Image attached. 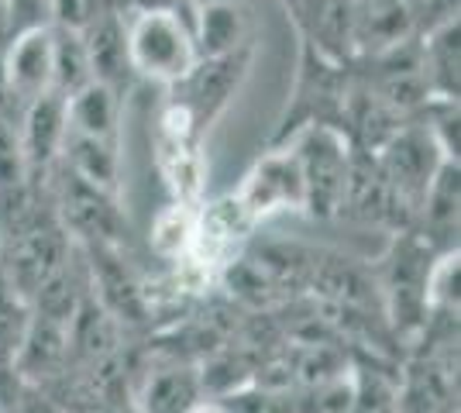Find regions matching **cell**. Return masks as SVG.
Returning <instances> with one entry per match:
<instances>
[{"instance_id": "cell-16", "label": "cell", "mask_w": 461, "mask_h": 413, "mask_svg": "<svg viewBox=\"0 0 461 413\" xmlns=\"http://www.w3.org/2000/svg\"><path fill=\"white\" fill-rule=\"evenodd\" d=\"M193 224H196V207H190V203H173L169 211H162V214L155 217V228H152L155 252L183 262L186 252H190Z\"/></svg>"}, {"instance_id": "cell-6", "label": "cell", "mask_w": 461, "mask_h": 413, "mask_svg": "<svg viewBox=\"0 0 461 413\" xmlns=\"http://www.w3.org/2000/svg\"><path fill=\"white\" fill-rule=\"evenodd\" d=\"M7 94L24 107L52 90V24H35L11 35V45L0 52Z\"/></svg>"}, {"instance_id": "cell-3", "label": "cell", "mask_w": 461, "mask_h": 413, "mask_svg": "<svg viewBox=\"0 0 461 413\" xmlns=\"http://www.w3.org/2000/svg\"><path fill=\"white\" fill-rule=\"evenodd\" d=\"M155 162L158 173L166 176L173 190L176 203H190L203 193V179H207V162H203V135L196 131V124L179 103H166L158 131H155Z\"/></svg>"}, {"instance_id": "cell-5", "label": "cell", "mask_w": 461, "mask_h": 413, "mask_svg": "<svg viewBox=\"0 0 461 413\" xmlns=\"http://www.w3.org/2000/svg\"><path fill=\"white\" fill-rule=\"evenodd\" d=\"M249 59H251V49L230 52V56H217V59H200L179 83H173L176 90L173 103H179L190 114V121L196 124L200 135L224 114L230 97L245 83V76H249Z\"/></svg>"}, {"instance_id": "cell-4", "label": "cell", "mask_w": 461, "mask_h": 413, "mask_svg": "<svg viewBox=\"0 0 461 413\" xmlns=\"http://www.w3.org/2000/svg\"><path fill=\"white\" fill-rule=\"evenodd\" d=\"M234 203L241 207V214L251 224L269 220L276 214H296L307 211V186H303V173L293 148H279L262 156L249 169V176L241 179L238 193H230Z\"/></svg>"}, {"instance_id": "cell-18", "label": "cell", "mask_w": 461, "mask_h": 413, "mask_svg": "<svg viewBox=\"0 0 461 413\" xmlns=\"http://www.w3.org/2000/svg\"><path fill=\"white\" fill-rule=\"evenodd\" d=\"M403 7L410 11V18H413V21L420 18L423 11L441 14V21L458 18V0H403Z\"/></svg>"}, {"instance_id": "cell-11", "label": "cell", "mask_w": 461, "mask_h": 413, "mask_svg": "<svg viewBox=\"0 0 461 413\" xmlns=\"http://www.w3.org/2000/svg\"><path fill=\"white\" fill-rule=\"evenodd\" d=\"M66 128L77 135L107 138L121 135V94L107 83H86L73 97H66Z\"/></svg>"}, {"instance_id": "cell-22", "label": "cell", "mask_w": 461, "mask_h": 413, "mask_svg": "<svg viewBox=\"0 0 461 413\" xmlns=\"http://www.w3.org/2000/svg\"><path fill=\"white\" fill-rule=\"evenodd\" d=\"M0 413H7V410H4V403H0Z\"/></svg>"}, {"instance_id": "cell-20", "label": "cell", "mask_w": 461, "mask_h": 413, "mask_svg": "<svg viewBox=\"0 0 461 413\" xmlns=\"http://www.w3.org/2000/svg\"><path fill=\"white\" fill-rule=\"evenodd\" d=\"M135 4L138 7H176V11H179L186 0H135Z\"/></svg>"}, {"instance_id": "cell-19", "label": "cell", "mask_w": 461, "mask_h": 413, "mask_svg": "<svg viewBox=\"0 0 461 413\" xmlns=\"http://www.w3.org/2000/svg\"><path fill=\"white\" fill-rule=\"evenodd\" d=\"M190 413H234V410H228V407H224V403H217V400H200Z\"/></svg>"}, {"instance_id": "cell-15", "label": "cell", "mask_w": 461, "mask_h": 413, "mask_svg": "<svg viewBox=\"0 0 461 413\" xmlns=\"http://www.w3.org/2000/svg\"><path fill=\"white\" fill-rule=\"evenodd\" d=\"M86 83H94V69H90L83 35L73 28L52 24V90L62 97H73Z\"/></svg>"}, {"instance_id": "cell-2", "label": "cell", "mask_w": 461, "mask_h": 413, "mask_svg": "<svg viewBox=\"0 0 461 413\" xmlns=\"http://www.w3.org/2000/svg\"><path fill=\"white\" fill-rule=\"evenodd\" d=\"M296 152L303 186H307V211L310 214H334L341 211L351 176V152L348 138L334 124H307V131L289 145Z\"/></svg>"}, {"instance_id": "cell-8", "label": "cell", "mask_w": 461, "mask_h": 413, "mask_svg": "<svg viewBox=\"0 0 461 413\" xmlns=\"http://www.w3.org/2000/svg\"><path fill=\"white\" fill-rule=\"evenodd\" d=\"M196 56L217 59L251 49V7L245 0H203L190 21Z\"/></svg>"}, {"instance_id": "cell-7", "label": "cell", "mask_w": 461, "mask_h": 413, "mask_svg": "<svg viewBox=\"0 0 461 413\" xmlns=\"http://www.w3.org/2000/svg\"><path fill=\"white\" fill-rule=\"evenodd\" d=\"M114 193H104L90 183L77 179L73 173H62L59 183V214L62 228L90 245H114L121 241V214L114 207Z\"/></svg>"}, {"instance_id": "cell-21", "label": "cell", "mask_w": 461, "mask_h": 413, "mask_svg": "<svg viewBox=\"0 0 461 413\" xmlns=\"http://www.w3.org/2000/svg\"><path fill=\"white\" fill-rule=\"evenodd\" d=\"M11 31V0H0V35Z\"/></svg>"}, {"instance_id": "cell-12", "label": "cell", "mask_w": 461, "mask_h": 413, "mask_svg": "<svg viewBox=\"0 0 461 413\" xmlns=\"http://www.w3.org/2000/svg\"><path fill=\"white\" fill-rule=\"evenodd\" d=\"M420 69L430 97L458 100V18H447L427 28Z\"/></svg>"}, {"instance_id": "cell-1", "label": "cell", "mask_w": 461, "mask_h": 413, "mask_svg": "<svg viewBox=\"0 0 461 413\" xmlns=\"http://www.w3.org/2000/svg\"><path fill=\"white\" fill-rule=\"evenodd\" d=\"M128 35V66L138 76L173 86L200 62L190 21L176 7H138Z\"/></svg>"}, {"instance_id": "cell-10", "label": "cell", "mask_w": 461, "mask_h": 413, "mask_svg": "<svg viewBox=\"0 0 461 413\" xmlns=\"http://www.w3.org/2000/svg\"><path fill=\"white\" fill-rule=\"evenodd\" d=\"M59 162L66 166V173H73L83 183H90L104 193H114L117 179H121V141L77 135L66 128Z\"/></svg>"}, {"instance_id": "cell-9", "label": "cell", "mask_w": 461, "mask_h": 413, "mask_svg": "<svg viewBox=\"0 0 461 413\" xmlns=\"http://www.w3.org/2000/svg\"><path fill=\"white\" fill-rule=\"evenodd\" d=\"M21 148L28 162V176L49 173L59 162L62 138H66V97L49 90L24 107V118L18 124Z\"/></svg>"}, {"instance_id": "cell-17", "label": "cell", "mask_w": 461, "mask_h": 413, "mask_svg": "<svg viewBox=\"0 0 461 413\" xmlns=\"http://www.w3.org/2000/svg\"><path fill=\"white\" fill-rule=\"evenodd\" d=\"M49 0H11V35L35 28V24H49Z\"/></svg>"}, {"instance_id": "cell-14", "label": "cell", "mask_w": 461, "mask_h": 413, "mask_svg": "<svg viewBox=\"0 0 461 413\" xmlns=\"http://www.w3.org/2000/svg\"><path fill=\"white\" fill-rule=\"evenodd\" d=\"M200 373L186 365H166L149 373L138 390V413H190L200 403Z\"/></svg>"}, {"instance_id": "cell-13", "label": "cell", "mask_w": 461, "mask_h": 413, "mask_svg": "<svg viewBox=\"0 0 461 413\" xmlns=\"http://www.w3.org/2000/svg\"><path fill=\"white\" fill-rule=\"evenodd\" d=\"M83 45L90 56V69H94L96 83L107 86H121V76L131 69L128 66V35H124V21L117 14H96L83 31Z\"/></svg>"}]
</instances>
